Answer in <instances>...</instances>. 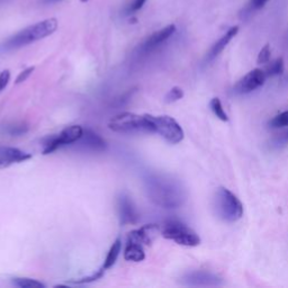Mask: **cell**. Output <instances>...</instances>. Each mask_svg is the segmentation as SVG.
<instances>
[{
	"mask_svg": "<svg viewBox=\"0 0 288 288\" xmlns=\"http://www.w3.org/2000/svg\"><path fill=\"white\" fill-rule=\"evenodd\" d=\"M145 191L150 201L162 208H178L184 205L187 194L177 179L166 175H148L144 179Z\"/></svg>",
	"mask_w": 288,
	"mask_h": 288,
	"instance_id": "1",
	"label": "cell"
},
{
	"mask_svg": "<svg viewBox=\"0 0 288 288\" xmlns=\"http://www.w3.org/2000/svg\"><path fill=\"white\" fill-rule=\"evenodd\" d=\"M57 21L55 18H48L42 22H39L36 24L28 26L21 32L15 34L13 37H10L7 42L4 44V49L6 50H15L23 48L36 41L43 40L50 36L56 31Z\"/></svg>",
	"mask_w": 288,
	"mask_h": 288,
	"instance_id": "2",
	"label": "cell"
},
{
	"mask_svg": "<svg viewBox=\"0 0 288 288\" xmlns=\"http://www.w3.org/2000/svg\"><path fill=\"white\" fill-rule=\"evenodd\" d=\"M217 216L223 221L233 223L243 216V205L232 191L224 187L217 189L214 198Z\"/></svg>",
	"mask_w": 288,
	"mask_h": 288,
	"instance_id": "3",
	"label": "cell"
},
{
	"mask_svg": "<svg viewBox=\"0 0 288 288\" xmlns=\"http://www.w3.org/2000/svg\"><path fill=\"white\" fill-rule=\"evenodd\" d=\"M110 130L120 133L130 132H150L153 133V125L151 122V115H138L134 113H122L116 115L109 121Z\"/></svg>",
	"mask_w": 288,
	"mask_h": 288,
	"instance_id": "4",
	"label": "cell"
},
{
	"mask_svg": "<svg viewBox=\"0 0 288 288\" xmlns=\"http://www.w3.org/2000/svg\"><path fill=\"white\" fill-rule=\"evenodd\" d=\"M164 239L171 240L174 242L185 246H197L201 243V238L190 227L177 221L166 223L161 231Z\"/></svg>",
	"mask_w": 288,
	"mask_h": 288,
	"instance_id": "5",
	"label": "cell"
},
{
	"mask_svg": "<svg viewBox=\"0 0 288 288\" xmlns=\"http://www.w3.org/2000/svg\"><path fill=\"white\" fill-rule=\"evenodd\" d=\"M151 122L153 125V133H158L171 144H178L184 140L185 133L183 127L175 119L167 115L152 116Z\"/></svg>",
	"mask_w": 288,
	"mask_h": 288,
	"instance_id": "6",
	"label": "cell"
},
{
	"mask_svg": "<svg viewBox=\"0 0 288 288\" xmlns=\"http://www.w3.org/2000/svg\"><path fill=\"white\" fill-rule=\"evenodd\" d=\"M82 134H84V128L79 125H72L64 128L57 137L52 138L49 142L45 144L43 155H50L52 152L56 151L57 149L62 148V146L78 142V141L81 139Z\"/></svg>",
	"mask_w": 288,
	"mask_h": 288,
	"instance_id": "7",
	"label": "cell"
},
{
	"mask_svg": "<svg viewBox=\"0 0 288 288\" xmlns=\"http://www.w3.org/2000/svg\"><path fill=\"white\" fill-rule=\"evenodd\" d=\"M181 284L190 287H220L224 285V281L213 273L205 270H194L186 273L181 277Z\"/></svg>",
	"mask_w": 288,
	"mask_h": 288,
	"instance_id": "8",
	"label": "cell"
},
{
	"mask_svg": "<svg viewBox=\"0 0 288 288\" xmlns=\"http://www.w3.org/2000/svg\"><path fill=\"white\" fill-rule=\"evenodd\" d=\"M266 73L261 69H254L251 70L249 73H246L244 77L241 79L236 88H234V92L238 95H246L254 90L260 88L264 81H266Z\"/></svg>",
	"mask_w": 288,
	"mask_h": 288,
	"instance_id": "9",
	"label": "cell"
},
{
	"mask_svg": "<svg viewBox=\"0 0 288 288\" xmlns=\"http://www.w3.org/2000/svg\"><path fill=\"white\" fill-rule=\"evenodd\" d=\"M32 155L13 146H0V169L8 168L15 163L29 160Z\"/></svg>",
	"mask_w": 288,
	"mask_h": 288,
	"instance_id": "10",
	"label": "cell"
},
{
	"mask_svg": "<svg viewBox=\"0 0 288 288\" xmlns=\"http://www.w3.org/2000/svg\"><path fill=\"white\" fill-rule=\"evenodd\" d=\"M160 227L157 224H146L141 226L138 230H134L128 233L127 241L137 242L142 245H151L152 242L157 239Z\"/></svg>",
	"mask_w": 288,
	"mask_h": 288,
	"instance_id": "11",
	"label": "cell"
},
{
	"mask_svg": "<svg viewBox=\"0 0 288 288\" xmlns=\"http://www.w3.org/2000/svg\"><path fill=\"white\" fill-rule=\"evenodd\" d=\"M119 214L122 225L134 224L139 221L138 210L127 195H122L119 198Z\"/></svg>",
	"mask_w": 288,
	"mask_h": 288,
	"instance_id": "12",
	"label": "cell"
},
{
	"mask_svg": "<svg viewBox=\"0 0 288 288\" xmlns=\"http://www.w3.org/2000/svg\"><path fill=\"white\" fill-rule=\"evenodd\" d=\"M176 32V26L175 25H168L164 28L160 29L156 33H153L151 36L145 41V42L141 46V51L143 53H149L151 51L156 50L159 48L161 44L166 42L167 40L172 36Z\"/></svg>",
	"mask_w": 288,
	"mask_h": 288,
	"instance_id": "13",
	"label": "cell"
},
{
	"mask_svg": "<svg viewBox=\"0 0 288 288\" xmlns=\"http://www.w3.org/2000/svg\"><path fill=\"white\" fill-rule=\"evenodd\" d=\"M75 143H79L81 148L95 152H102L106 150V142L104 139L96 132L89 130V128L84 130V134H82L81 139Z\"/></svg>",
	"mask_w": 288,
	"mask_h": 288,
	"instance_id": "14",
	"label": "cell"
},
{
	"mask_svg": "<svg viewBox=\"0 0 288 288\" xmlns=\"http://www.w3.org/2000/svg\"><path fill=\"white\" fill-rule=\"evenodd\" d=\"M238 32H239V26H233V27L228 29V31L224 35H223V36L219 41H217V42L213 46H212V49L209 50L207 57H206L207 61L214 60V59L217 55H220L221 52L226 48L227 44L231 42L233 37L238 34Z\"/></svg>",
	"mask_w": 288,
	"mask_h": 288,
	"instance_id": "15",
	"label": "cell"
},
{
	"mask_svg": "<svg viewBox=\"0 0 288 288\" xmlns=\"http://www.w3.org/2000/svg\"><path fill=\"white\" fill-rule=\"evenodd\" d=\"M124 258L127 261L133 262H140L145 259V252L143 249V245L132 242V241H127L126 248L124 251Z\"/></svg>",
	"mask_w": 288,
	"mask_h": 288,
	"instance_id": "16",
	"label": "cell"
},
{
	"mask_svg": "<svg viewBox=\"0 0 288 288\" xmlns=\"http://www.w3.org/2000/svg\"><path fill=\"white\" fill-rule=\"evenodd\" d=\"M121 250H122V240L119 238L113 243V245L110 246L108 254H107V256H106V259H105L104 264L102 267L103 270H105V272H106V270H108L114 266L116 260H117V258H119V256H120Z\"/></svg>",
	"mask_w": 288,
	"mask_h": 288,
	"instance_id": "17",
	"label": "cell"
},
{
	"mask_svg": "<svg viewBox=\"0 0 288 288\" xmlns=\"http://www.w3.org/2000/svg\"><path fill=\"white\" fill-rule=\"evenodd\" d=\"M284 60L283 57H278L277 60H275L270 66L267 67V69L264 70V73H266V77H276V75H280L284 72Z\"/></svg>",
	"mask_w": 288,
	"mask_h": 288,
	"instance_id": "18",
	"label": "cell"
},
{
	"mask_svg": "<svg viewBox=\"0 0 288 288\" xmlns=\"http://www.w3.org/2000/svg\"><path fill=\"white\" fill-rule=\"evenodd\" d=\"M210 106V109L213 111L214 115L217 117V119H220L223 122H227L228 121V117L227 114L225 113L224 108H223L222 103L219 98H213L209 103Z\"/></svg>",
	"mask_w": 288,
	"mask_h": 288,
	"instance_id": "19",
	"label": "cell"
},
{
	"mask_svg": "<svg viewBox=\"0 0 288 288\" xmlns=\"http://www.w3.org/2000/svg\"><path fill=\"white\" fill-rule=\"evenodd\" d=\"M13 284L21 288H44L45 285L31 278H14Z\"/></svg>",
	"mask_w": 288,
	"mask_h": 288,
	"instance_id": "20",
	"label": "cell"
},
{
	"mask_svg": "<svg viewBox=\"0 0 288 288\" xmlns=\"http://www.w3.org/2000/svg\"><path fill=\"white\" fill-rule=\"evenodd\" d=\"M269 126L272 128H281L288 126V110L275 116L274 119L269 122Z\"/></svg>",
	"mask_w": 288,
	"mask_h": 288,
	"instance_id": "21",
	"label": "cell"
},
{
	"mask_svg": "<svg viewBox=\"0 0 288 288\" xmlns=\"http://www.w3.org/2000/svg\"><path fill=\"white\" fill-rule=\"evenodd\" d=\"M184 97V91L181 88L179 87H174L171 90H170L167 96H166V102L167 103H175V102H178L179 99H181Z\"/></svg>",
	"mask_w": 288,
	"mask_h": 288,
	"instance_id": "22",
	"label": "cell"
},
{
	"mask_svg": "<svg viewBox=\"0 0 288 288\" xmlns=\"http://www.w3.org/2000/svg\"><path fill=\"white\" fill-rule=\"evenodd\" d=\"M270 56H272V50H270V45L266 44L258 54L257 62L259 64H266L269 62Z\"/></svg>",
	"mask_w": 288,
	"mask_h": 288,
	"instance_id": "23",
	"label": "cell"
},
{
	"mask_svg": "<svg viewBox=\"0 0 288 288\" xmlns=\"http://www.w3.org/2000/svg\"><path fill=\"white\" fill-rule=\"evenodd\" d=\"M105 274V270H103L102 268L98 270L97 273H95L93 275L91 276H87V277H84V278H81V279H78V280H73L72 283L74 284H85V283H91V281H96L98 279H101L103 276Z\"/></svg>",
	"mask_w": 288,
	"mask_h": 288,
	"instance_id": "24",
	"label": "cell"
},
{
	"mask_svg": "<svg viewBox=\"0 0 288 288\" xmlns=\"http://www.w3.org/2000/svg\"><path fill=\"white\" fill-rule=\"evenodd\" d=\"M287 144H288V130L279 134L278 137H276L272 142V145L274 146V148H277V149L283 148V146H285Z\"/></svg>",
	"mask_w": 288,
	"mask_h": 288,
	"instance_id": "25",
	"label": "cell"
},
{
	"mask_svg": "<svg viewBox=\"0 0 288 288\" xmlns=\"http://www.w3.org/2000/svg\"><path fill=\"white\" fill-rule=\"evenodd\" d=\"M145 3H146V0H132V3H130V5L127 6L126 13L127 14H134L135 11H138V10L142 8Z\"/></svg>",
	"mask_w": 288,
	"mask_h": 288,
	"instance_id": "26",
	"label": "cell"
},
{
	"mask_svg": "<svg viewBox=\"0 0 288 288\" xmlns=\"http://www.w3.org/2000/svg\"><path fill=\"white\" fill-rule=\"evenodd\" d=\"M35 70L34 67H31V68H27L25 69L24 71H22L20 74H18V77H17L16 79V84H22V82H24L28 79L29 75H31L33 73V71Z\"/></svg>",
	"mask_w": 288,
	"mask_h": 288,
	"instance_id": "27",
	"label": "cell"
},
{
	"mask_svg": "<svg viewBox=\"0 0 288 288\" xmlns=\"http://www.w3.org/2000/svg\"><path fill=\"white\" fill-rule=\"evenodd\" d=\"M10 79V72L8 70H5L2 73H0V92H2L6 87H7L8 82Z\"/></svg>",
	"mask_w": 288,
	"mask_h": 288,
	"instance_id": "28",
	"label": "cell"
},
{
	"mask_svg": "<svg viewBox=\"0 0 288 288\" xmlns=\"http://www.w3.org/2000/svg\"><path fill=\"white\" fill-rule=\"evenodd\" d=\"M268 3V0H251L250 7L251 9H260Z\"/></svg>",
	"mask_w": 288,
	"mask_h": 288,
	"instance_id": "29",
	"label": "cell"
},
{
	"mask_svg": "<svg viewBox=\"0 0 288 288\" xmlns=\"http://www.w3.org/2000/svg\"><path fill=\"white\" fill-rule=\"evenodd\" d=\"M27 131V128L25 126H13L9 130V133L11 135H20L22 133H25Z\"/></svg>",
	"mask_w": 288,
	"mask_h": 288,
	"instance_id": "30",
	"label": "cell"
},
{
	"mask_svg": "<svg viewBox=\"0 0 288 288\" xmlns=\"http://www.w3.org/2000/svg\"><path fill=\"white\" fill-rule=\"evenodd\" d=\"M44 4H55V3H60L63 2V0H42Z\"/></svg>",
	"mask_w": 288,
	"mask_h": 288,
	"instance_id": "31",
	"label": "cell"
},
{
	"mask_svg": "<svg viewBox=\"0 0 288 288\" xmlns=\"http://www.w3.org/2000/svg\"><path fill=\"white\" fill-rule=\"evenodd\" d=\"M283 82H284V84H285V85H288V75H287V77H286V78H284Z\"/></svg>",
	"mask_w": 288,
	"mask_h": 288,
	"instance_id": "32",
	"label": "cell"
},
{
	"mask_svg": "<svg viewBox=\"0 0 288 288\" xmlns=\"http://www.w3.org/2000/svg\"><path fill=\"white\" fill-rule=\"evenodd\" d=\"M81 2H82V3H85V2H87V0H81Z\"/></svg>",
	"mask_w": 288,
	"mask_h": 288,
	"instance_id": "33",
	"label": "cell"
}]
</instances>
